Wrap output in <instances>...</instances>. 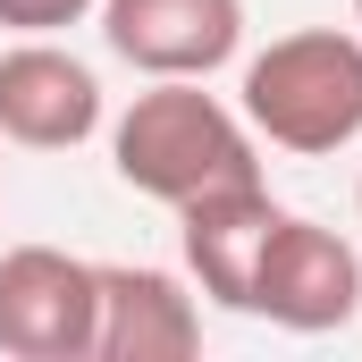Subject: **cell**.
Instances as JSON below:
<instances>
[{
    "instance_id": "obj_1",
    "label": "cell",
    "mask_w": 362,
    "mask_h": 362,
    "mask_svg": "<svg viewBox=\"0 0 362 362\" xmlns=\"http://www.w3.org/2000/svg\"><path fill=\"white\" fill-rule=\"evenodd\" d=\"M110 169H118V185H135V194H152L169 211H185L194 194L262 177L245 110L202 93V76H152L110 118Z\"/></svg>"
},
{
    "instance_id": "obj_2",
    "label": "cell",
    "mask_w": 362,
    "mask_h": 362,
    "mask_svg": "<svg viewBox=\"0 0 362 362\" xmlns=\"http://www.w3.org/2000/svg\"><path fill=\"white\" fill-rule=\"evenodd\" d=\"M245 127L278 144V152H346L362 135V34L346 25H295L270 51L245 59V93H236Z\"/></svg>"
},
{
    "instance_id": "obj_3",
    "label": "cell",
    "mask_w": 362,
    "mask_h": 362,
    "mask_svg": "<svg viewBox=\"0 0 362 362\" xmlns=\"http://www.w3.org/2000/svg\"><path fill=\"white\" fill-rule=\"evenodd\" d=\"M101 278L59 245H0V354L8 362H93Z\"/></svg>"
},
{
    "instance_id": "obj_4",
    "label": "cell",
    "mask_w": 362,
    "mask_h": 362,
    "mask_svg": "<svg viewBox=\"0 0 362 362\" xmlns=\"http://www.w3.org/2000/svg\"><path fill=\"white\" fill-rule=\"evenodd\" d=\"M354 312H362V253L337 228L278 211L270 245H262V270H253V320L295 329V337H329Z\"/></svg>"
},
{
    "instance_id": "obj_5",
    "label": "cell",
    "mask_w": 362,
    "mask_h": 362,
    "mask_svg": "<svg viewBox=\"0 0 362 362\" xmlns=\"http://www.w3.org/2000/svg\"><path fill=\"white\" fill-rule=\"evenodd\" d=\"M85 135H101V76L51 34L8 42L0 51V144L76 152Z\"/></svg>"
},
{
    "instance_id": "obj_6",
    "label": "cell",
    "mask_w": 362,
    "mask_h": 362,
    "mask_svg": "<svg viewBox=\"0 0 362 362\" xmlns=\"http://www.w3.org/2000/svg\"><path fill=\"white\" fill-rule=\"evenodd\" d=\"M101 42L135 76H219L245 51V0H101Z\"/></svg>"
},
{
    "instance_id": "obj_7",
    "label": "cell",
    "mask_w": 362,
    "mask_h": 362,
    "mask_svg": "<svg viewBox=\"0 0 362 362\" xmlns=\"http://www.w3.org/2000/svg\"><path fill=\"white\" fill-rule=\"evenodd\" d=\"M93 278H101L93 362H185L202 346V303L185 278L144 262H93Z\"/></svg>"
},
{
    "instance_id": "obj_8",
    "label": "cell",
    "mask_w": 362,
    "mask_h": 362,
    "mask_svg": "<svg viewBox=\"0 0 362 362\" xmlns=\"http://www.w3.org/2000/svg\"><path fill=\"white\" fill-rule=\"evenodd\" d=\"M278 228L270 185H219V194H194L177 211V245H185V278L219 303V312H253V270H262V245Z\"/></svg>"
},
{
    "instance_id": "obj_9",
    "label": "cell",
    "mask_w": 362,
    "mask_h": 362,
    "mask_svg": "<svg viewBox=\"0 0 362 362\" xmlns=\"http://www.w3.org/2000/svg\"><path fill=\"white\" fill-rule=\"evenodd\" d=\"M101 0H0V25L8 34H59V25H85Z\"/></svg>"
},
{
    "instance_id": "obj_10",
    "label": "cell",
    "mask_w": 362,
    "mask_h": 362,
    "mask_svg": "<svg viewBox=\"0 0 362 362\" xmlns=\"http://www.w3.org/2000/svg\"><path fill=\"white\" fill-rule=\"evenodd\" d=\"M354 211H362V185H354Z\"/></svg>"
},
{
    "instance_id": "obj_11",
    "label": "cell",
    "mask_w": 362,
    "mask_h": 362,
    "mask_svg": "<svg viewBox=\"0 0 362 362\" xmlns=\"http://www.w3.org/2000/svg\"><path fill=\"white\" fill-rule=\"evenodd\" d=\"M354 25H362V0H354Z\"/></svg>"
}]
</instances>
